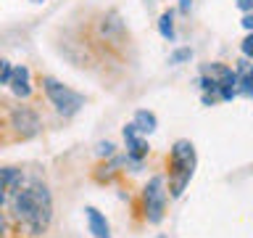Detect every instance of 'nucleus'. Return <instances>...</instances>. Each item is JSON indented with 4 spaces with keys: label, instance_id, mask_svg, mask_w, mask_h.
<instances>
[{
    "label": "nucleus",
    "instance_id": "f257e3e1",
    "mask_svg": "<svg viewBox=\"0 0 253 238\" xmlns=\"http://www.w3.org/2000/svg\"><path fill=\"white\" fill-rule=\"evenodd\" d=\"M11 206H13V217L19 220V225L29 236H42L50 228L53 196H50V188L45 185V180L24 178L16 196L11 198Z\"/></svg>",
    "mask_w": 253,
    "mask_h": 238
},
{
    "label": "nucleus",
    "instance_id": "f03ea898",
    "mask_svg": "<svg viewBox=\"0 0 253 238\" xmlns=\"http://www.w3.org/2000/svg\"><path fill=\"white\" fill-rule=\"evenodd\" d=\"M198 85L203 90L206 106H213L216 101H232L240 93V77L235 69L224 66V63H203Z\"/></svg>",
    "mask_w": 253,
    "mask_h": 238
},
{
    "label": "nucleus",
    "instance_id": "7ed1b4c3",
    "mask_svg": "<svg viewBox=\"0 0 253 238\" xmlns=\"http://www.w3.org/2000/svg\"><path fill=\"white\" fill-rule=\"evenodd\" d=\"M198 167V154L195 146L190 140H177L171 146V156H169V190L174 198H179L185 193V188L190 185Z\"/></svg>",
    "mask_w": 253,
    "mask_h": 238
},
{
    "label": "nucleus",
    "instance_id": "20e7f679",
    "mask_svg": "<svg viewBox=\"0 0 253 238\" xmlns=\"http://www.w3.org/2000/svg\"><path fill=\"white\" fill-rule=\"evenodd\" d=\"M42 87H45L47 101H50L55 106V111L63 117H74L77 111L84 106V95H79L77 90H71V87H66L63 82H58L55 77H45Z\"/></svg>",
    "mask_w": 253,
    "mask_h": 238
},
{
    "label": "nucleus",
    "instance_id": "39448f33",
    "mask_svg": "<svg viewBox=\"0 0 253 238\" xmlns=\"http://www.w3.org/2000/svg\"><path fill=\"white\" fill-rule=\"evenodd\" d=\"M142 209H145V220L150 225H158L166 212V180L161 175L150 178L142 188Z\"/></svg>",
    "mask_w": 253,
    "mask_h": 238
},
{
    "label": "nucleus",
    "instance_id": "423d86ee",
    "mask_svg": "<svg viewBox=\"0 0 253 238\" xmlns=\"http://www.w3.org/2000/svg\"><path fill=\"white\" fill-rule=\"evenodd\" d=\"M8 124L13 127V132L19 135V138H35L40 132V117L35 114L32 109L27 106H16L11 109V114H8Z\"/></svg>",
    "mask_w": 253,
    "mask_h": 238
},
{
    "label": "nucleus",
    "instance_id": "0eeeda50",
    "mask_svg": "<svg viewBox=\"0 0 253 238\" xmlns=\"http://www.w3.org/2000/svg\"><path fill=\"white\" fill-rule=\"evenodd\" d=\"M124 143H126V159H129V164L140 167V162L148 156L150 146H148V140L137 132V127H134L132 122L124 127Z\"/></svg>",
    "mask_w": 253,
    "mask_h": 238
},
{
    "label": "nucleus",
    "instance_id": "6e6552de",
    "mask_svg": "<svg viewBox=\"0 0 253 238\" xmlns=\"http://www.w3.org/2000/svg\"><path fill=\"white\" fill-rule=\"evenodd\" d=\"M21 182H24V172L19 167H0V212L16 196Z\"/></svg>",
    "mask_w": 253,
    "mask_h": 238
},
{
    "label": "nucleus",
    "instance_id": "1a4fd4ad",
    "mask_svg": "<svg viewBox=\"0 0 253 238\" xmlns=\"http://www.w3.org/2000/svg\"><path fill=\"white\" fill-rule=\"evenodd\" d=\"M84 217H87V228H90L92 238H111V228H108L106 214H100L95 206H87Z\"/></svg>",
    "mask_w": 253,
    "mask_h": 238
},
{
    "label": "nucleus",
    "instance_id": "9d476101",
    "mask_svg": "<svg viewBox=\"0 0 253 238\" xmlns=\"http://www.w3.org/2000/svg\"><path fill=\"white\" fill-rule=\"evenodd\" d=\"M8 87H11V93L16 95V98H29L32 95L29 69L27 66H13V77H11V82H8Z\"/></svg>",
    "mask_w": 253,
    "mask_h": 238
},
{
    "label": "nucleus",
    "instance_id": "9b49d317",
    "mask_svg": "<svg viewBox=\"0 0 253 238\" xmlns=\"http://www.w3.org/2000/svg\"><path fill=\"white\" fill-rule=\"evenodd\" d=\"M132 124L137 127V132L140 135H150L158 127V119L153 111H145V109H140V111H134V119H132Z\"/></svg>",
    "mask_w": 253,
    "mask_h": 238
},
{
    "label": "nucleus",
    "instance_id": "f8f14e48",
    "mask_svg": "<svg viewBox=\"0 0 253 238\" xmlns=\"http://www.w3.org/2000/svg\"><path fill=\"white\" fill-rule=\"evenodd\" d=\"M237 77H240V93L253 98V66L251 63H240V69H237Z\"/></svg>",
    "mask_w": 253,
    "mask_h": 238
},
{
    "label": "nucleus",
    "instance_id": "ddd939ff",
    "mask_svg": "<svg viewBox=\"0 0 253 238\" xmlns=\"http://www.w3.org/2000/svg\"><path fill=\"white\" fill-rule=\"evenodd\" d=\"M158 32H161V37L169 40V43L177 40V32H174V13L171 11L161 13V19H158Z\"/></svg>",
    "mask_w": 253,
    "mask_h": 238
},
{
    "label": "nucleus",
    "instance_id": "4468645a",
    "mask_svg": "<svg viewBox=\"0 0 253 238\" xmlns=\"http://www.w3.org/2000/svg\"><path fill=\"white\" fill-rule=\"evenodd\" d=\"M190 59H193V51H190V48H177V51L169 56V63L171 66H179V63H185Z\"/></svg>",
    "mask_w": 253,
    "mask_h": 238
},
{
    "label": "nucleus",
    "instance_id": "2eb2a0df",
    "mask_svg": "<svg viewBox=\"0 0 253 238\" xmlns=\"http://www.w3.org/2000/svg\"><path fill=\"white\" fill-rule=\"evenodd\" d=\"M11 77H13V66H11V61L0 59V85H8V82H11Z\"/></svg>",
    "mask_w": 253,
    "mask_h": 238
},
{
    "label": "nucleus",
    "instance_id": "dca6fc26",
    "mask_svg": "<svg viewBox=\"0 0 253 238\" xmlns=\"http://www.w3.org/2000/svg\"><path fill=\"white\" fill-rule=\"evenodd\" d=\"M240 51H243V56H245V59H251V61H253V32H251V35L243 40Z\"/></svg>",
    "mask_w": 253,
    "mask_h": 238
},
{
    "label": "nucleus",
    "instance_id": "f3484780",
    "mask_svg": "<svg viewBox=\"0 0 253 238\" xmlns=\"http://www.w3.org/2000/svg\"><path fill=\"white\" fill-rule=\"evenodd\" d=\"M98 156H114V143H100V146H98Z\"/></svg>",
    "mask_w": 253,
    "mask_h": 238
},
{
    "label": "nucleus",
    "instance_id": "a211bd4d",
    "mask_svg": "<svg viewBox=\"0 0 253 238\" xmlns=\"http://www.w3.org/2000/svg\"><path fill=\"white\" fill-rule=\"evenodd\" d=\"M237 8H240V11H253V0H237Z\"/></svg>",
    "mask_w": 253,
    "mask_h": 238
},
{
    "label": "nucleus",
    "instance_id": "6ab92c4d",
    "mask_svg": "<svg viewBox=\"0 0 253 238\" xmlns=\"http://www.w3.org/2000/svg\"><path fill=\"white\" fill-rule=\"evenodd\" d=\"M243 27L248 29V32H253V13H245L243 16Z\"/></svg>",
    "mask_w": 253,
    "mask_h": 238
},
{
    "label": "nucleus",
    "instance_id": "aec40b11",
    "mask_svg": "<svg viewBox=\"0 0 253 238\" xmlns=\"http://www.w3.org/2000/svg\"><path fill=\"white\" fill-rule=\"evenodd\" d=\"M190 8H193V0H179V11L182 13H190Z\"/></svg>",
    "mask_w": 253,
    "mask_h": 238
},
{
    "label": "nucleus",
    "instance_id": "412c9836",
    "mask_svg": "<svg viewBox=\"0 0 253 238\" xmlns=\"http://www.w3.org/2000/svg\"><path fill=\"white\" fill-rule=\"evenodd\" d=\"M3 233H5V220H3V212H0V238H3Z\"/></svg>",
    "mask_w": 253,
    "mask_h": 238
},
{
    "label": "nucleus",
    "instance_id": "4be33fe9",
    "mask_svg": "<svg viewBox=\"0 0 253 238\" xmlns=\"http://www.w3.org/2000/svg\"><path fill=\"white\" fill-rule=\"evenodd\" d=\"M32 3H42V0H32Z\"/></svg>",
    "mask_w": 253,
    "mask_h": 238
},
{
    "label": "nucleus",
    "instance_id": "5701e85b",
    "mask_svg": "<svg viewBox=\"0 0 253 238\" xmlns=\"http://www.w3.org/2000/svg\"><path fill=\"white\" fill-rule=\"evenodd\" d=\"M158 238H164V236H158Z\"/></svg>",
    "mask_w": 253,
    "mask_h": 238
}]
</instances>
